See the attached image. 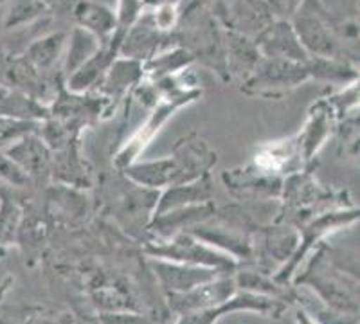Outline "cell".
Listing matches in <instances>:
<instances>
[{
    "mask_svg": "<svg viewBox=\"0 0 360 324\" xmlns=\"http://www.w3.org/2000/svg\"><path fill=\"white\" fill-rule=\"evenodd\" d=\"M231 294H233V281L204 283L193 290L184 292V294H172L169 304H172L173 312L188 316V313L202 312V310H209V308L227 303Z\"/></svg>",
    "mask_w": 360,
    "mask_h": 324,
    "instance_id": "obj_1",
    "label": "cell"
},
{
    "mask_svg": "<svg viewBox=\"0 0 360 324\" xmlns=\"http://www.w3.org/2000/svg\"><path fill=\"white\" fill-rule=\"evenodd\" d=\"M236 310H254V312H279V306L276 303H270L269 299H263L259 296H243L236 297L233 301L220 304V306L209 308V310H202V312L188 313L182 316L179 324H213L221 313L236 312Z\"/></svg>",
    "mask_w": 360,
    "mask_h": 324,
    "instance_id": "obj_2",
    "label": "cell"
},
{
    "mask_svg": "<svg viewBox=\"0 0 360 324\" xmlns=\"http://www.w3.org/2000/svg\"><path fill=\"white\" fill-rule=\"evenodd\" d=\"M297 33L301 40L304 41V46L308 49L315 51L321 54H333L335 53V40H333L332 33H328L326 25L315 17V13L311 11H301L297 17Z\"/></svg>",
    "mask_w": 360,
    "mask_h": 324,
    "instance_id": "obj_3",
    "label": "cell"
},
{
    "mask_svg": "<svg viewBox=\"0 0 360 324\" xmlns=\"http://www.w3.org/2000/svg\"><path fill=\"white\" fill-rule=\"evenodd\" d=\"M6 157L27 175L40 176L47 168V153L44 150V144L33 137L31 139L25 137L24 141H18L17 144L9 146Z\"/></svg>",
    "mask_w": 360,
    "mask_h": 324,
    "instance_id": "obj_4",
    "label": "cell"
},
{
    "mask_svg": "<svg viewBox=\"0 0 360 324\" xmlns=\"http://www.w3.org/2000/svg\"><path fill=\"white\" fill-rule=\"evenodd\" d=\"M262 44L265 53L272 58H297V60L304 58V51L297 46L287 24L272 25L266 29L262 37Z\"/></svg>",
    "mask_w": 360,
    "mask_h": 324,
    "instance_id": "obj_5",
    "label": "cell"
},
{
    "mask_svg": "<svg viewBox=\"0 0 360 324\" xmlns=\"http://www.w3.org/2000/svg\"><path fill=\"white\" fill-rule=\"evenodd\" d=\"M159 276L162 278V283L166 288L172 290V294H184L193 290L200 285L209 283L213 279L211 272L204 271H184V268L175 267H159Z\"/></svg>",
    "mask_w": 360,
    "mask_h": 324,
    "instance_id": "obj_6",
    "label": "cell"
},
{
    "mask_svg": "<svg viewBox=\"0 0 360 324\" xmlns=\"http://www.w3.org/2000/svg\"><path fill=\"white\" fill-rule=\"evenodd\" d=\"M20 207L13 198L2 197L0 202V245H8L15 240L20 227Z\"/></svg>",
    "mask_w": 360,
    "mask_h": 324,
    "instance_id": "obj_7",
    "label": "cell"
},
{
    "mask_svg": "<svg viewBox=\"0 0 360 324\" xmlns=\"http://www.w3.org/2000/svg\"><path fill=\"white\" fill-rule=\"evenodd\" d=\"M82 9L83 11H79V18H82L86 25L94 27L96 31H101V33L110 31L112 24H114L110 13L94 4H83Z\"/></svg>",
    "mask_w": 360,
    "mask_h": 324,
    "instance_id": "obj_8",
    "label": "cell"
},
{
    "mask_svg": "<svg viewBox=\"0 0 360 324\" xmlns=\"http://www.w3.org/2000/svg\"><path fill=\"white\" fill-rule=\"evenodd\" d=\"M0 181L9 182L11 186H24L27 182V175L8 157L0 155Z\"/></svg>",
    "mask_w": 360,
    "mask_h": 324,
    "instance_id": "obj_9",
    "label": "cell"
},
{
    "mask_svg": "<svg viewBox=\"0 0 360 324\" xmlns=\"http://www.w3.org/2000/svg\"><path fill=\"white\" fill-rule=\"evenodd\" d=\"M29 123L20 119H6V117H0V148L4 146L9 141L17 139L22 134L27 131Z\"/></svg>",
    "mask_w": 360,
    "mask_h": 324,
    "instance_id": "obj_10",
    "label": "cell"
},
{
    "mask_svg": "<svg viewBox=\"0 0 360 324\" xmlns=\"http://www.w3.org/2000/svg\"><path fill=\"white\" fill-rule=\"evenodd\" d=\"M56 40H60V37H54L51 40H45L33 46L31 49V60L38 65H45V63H49L53 60V54H56V49H60V41L56 44Z\"/></svg>",
    "mask_w": 360,
    "mask_h": 324,
    "instance_id": "obj_11",
    "label": "cell"
},
{
    "mask_svg": "<svg viewBox=\"0 0 360 324\" xmlns=\"http://www.w3.org/2000/svg\"><path fill=\"white\" fill-rule=\"evenodd\" d=\"M31 313V310L22 308L0 306V324H27Z\"/></svg>",
    "mask_w": 360,
    "mask_h": 324,
    "instance_id": "obj_12",
    "label": "cell"
},
{
    "mask_svg": "<svg viewBox=\"0 0 360 324\" xmlns=\"http://www.w3.org/2000/svg\"><path fill=\"white\" fill-rule=\"evenodd\" d=\"M105 324H152L146 319H141L137 316H130V313H105L103 317Z\"/></svg>",
    "mask_w": 360,
    "mask_h": 324,
    "instance_id": "obj_13",
    "label": "cell"
}]
</instances>
